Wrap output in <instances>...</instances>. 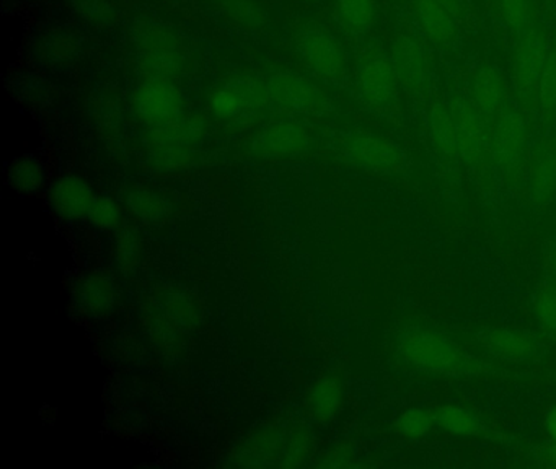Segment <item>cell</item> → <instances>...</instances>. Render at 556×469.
Instances as JSON below:
<instances>
[{"label": "cell", "mask_w": 556, "mask_h": 469, "mask_svg": "<svg viewBox=\"0 0 556 469\" xmlns=\"http://www.w3.org/2000/svg\"><path fill=\"white\" fill-rule=\"evenodd\" d=\"M413 12L422 35L435 48L447 49L457 42L460 22L439 0H413Z\"/></svg>", "instance_id": "7c38bea8"}, {"label": "cell", "mask_w": 556, "mask_h": 469, "mask_svg": "<svg viewBox=\"0 0 556 469\" xmlns=\"http://www.w3.org/2000/svg\"><path fill=\"white\" fill-rule=\"evenodd\" d=\"M470 90L471 101L484 116H496L506 104V84L493 65H481L475 71Z\"/></svg>", "instance_id": "9a60e30c"}, {"label": "cell", "mask_w": 556, "mask_h": 469, "mask_svg": "<svg viewBox=\"0 0 556 469\" xmlns=\"http://www.w3.org/2000/svg\"><path fill=\"white\" fill-rule=\"evenodd\" d=\"M307 147V130L301 124L288 121L271 124L256 139V149L269 159H292L304 153Z\"/></svg>", "instance_id": "5bb4252c"}, {"label": "cell", "mask_w": 556, "mask_h": 469, "mask_svg": "<svg viewBox=\"0 0 556 469\" xmlns=\"http://www.w3.org/2000/svg\"><path fill=\"white\" fill-rule=\"evenodd\" d=\"M142 67L151 77L168 78L181 67L177 39L165 29H152L141 39Z\"/></svg>", "instance_id": "4fadbf2b"}, {"label": "cell", "mask_w": 556, "mask_h": 469, "mask_svg": "<svg viewBox=\"0 0 556 469\" xmlns=\"http://www.w3.org/2000/svg\"><path fill=\"white\" fill-rule=\"evenodd\" d=\"M47 179L43 163L31 155L22 156L12 163L9 169V181L14 189L24 194L37 192Z\"/></svg>", "instance_id": "cb8c5ba5"}, {"label": "cell", "mask_w": 556, "mask_h": 469, "mask_svg": "<svg viewBox=\"0 0 556 469\" xmlns=\"http://www.w3.org/2000/svg\"><path fill=\"white\" fill-rule=\"evenodd\" d=\"M87 220L100 231L118 230L123 220L122 208L110 195H97Z\"/></svg>", "instance_id": "83f0119b"}, {"label": "cell", "mask_w": 556, "mask_h": 469, "mask_svg": "<svg viewBox=\"0 0 556 469\" xmlns=\"http://www.w3.org/2000/svg\"><path fill=\"white\" fill-rule=\"evenodd\" d=\"M266 97L278 104L294 111H317L325 104L320 88L298 74H279L271 78Z\"/></svg>", "instance_id": "30bf717a"}, {"label": "cell", "mask_w": 556, "mask_h": 469, "mask_svg": "<svg viewBox=\"0 0 556 469\" xmlns=\"http://www.w3.org/2000/svg\"><path fill=\"white\" fill-rule=\"evenodd\" d=\"M548 51V38L540 22L514 39V87H516L520 106L527 113L539 110L540 78H542Z\"/></svg>", "instance_id": "7a4b0ae2"}, {"label": "cell", "mask_w": 556, "mask_h": 469, "mask_svg": "<svg viewBox=\"0 0 556 469\" xmlns=\"http://www.w3.org/2000/svg\"><path fill=\"white\" fill-rule=\"evenodd\" d=\"M533 312L536 319L542 322L545 328L556 331V286L555 283H546L536 290L535 299H533Z\"/></svg>", "instance_id": "4dcf8cb0"}, {"label": "cell", "mask_w": 556, "mask_h": 469, "mask_svg": "<svg viewBox=\"0 0 556 469\" xmlns=\"http://www.w3.org/2000/svg\"><path fill=\"white\" fill-rule=\"evenodd\" d=\"M496 116L490 132L491 155L503 172H513L519 168L526 153V127L522 117L513 107H503Z\"/></svg>", "instance_id": "5b68a950"}, {"label": "cell", "mask_w": 556, "mask_h": 469, "mask_svg": "<svg viewBox=\"0 0 556 469\" xmlns=\"http://www.w3.org/2000/svg\"><path fill=\"white\" fill-rule=\"evenodd\" d=\"M141 241L132 228H123L116 237V263L125 270H131L139 263Z\"/></svg>", "instance_id": "f546056e"}, {"label": "cell", "mask_w": 556, "mask_h": 469, "mask_svg": "<svg viewBox=\"0 0 556 469\" xmlns=\"http://www.w3.org/2000/svg\"><path fill=\"white\" fill-rule=\"evenodd\" d=\"M496 7L514 39L540 22L536 18L535 0H496Z\"/></svg>", "instance_id": "603a6c76"}, {"label": "cell", "mask_w": 556, "mask_h": 469, "mask_svg": "<svg viewBox=\"0 0 556 469\" xmlns=\"http://www.w3.org/2000/svg\"><path fill=\"white\" fill-rule=\"evenodd\" d=\"M431 139L435 150L445 159H457L458 137L452 106L438 104L431 113Z\"/></svg>", "instance_id": "ac0fdd59"}, {"label": "cell", "mask_w": 556, "mask_h": 469, "mask_svg": "<svg viewBox=\"0 0 556 469\" xmlns=\"http://www.w3.org/2000/svg\"><path fill=\"white\" fill-rule=\"evenodd\" d=\"M50 199L53 211L63 220L80 221L89 218L97 194L86 179L76 175H66L54 182Z\"/></svg>", "instance_id": "8fae6325"}, {"label": "cell", "mask_w": 556, "mask_h": 469, "mask_svg": "<svg viewBox=\"0 0 556 469\" xmlns=\"http://www.w3.org/2000/svg\"><path fill=\"white\" fill-rule=\"evenodd\" d=\"M132 107L139 119L157 129L184 117V97L168 78L151 77L136 88Z\"/></svg>", "instance_id": "3957f363"}, {"label": "cell", "mask_w": 556, "mask_h": 469, "mask_svg": "<svg viewBox=\"0 0 556 469\" xmlns=\"http://www.w3.org/2000/svg\"><path fill=\"white\" fill-rule=\"evenodd\" d=\"M377 0H338V16L350 35L364 36L374 25Z\"/></svg>", "instance_id": "7402d4cb"}, {"label": "cell", "mask_w": 556, "mask_h": 469, "mask_svg": "<svg viewBox=\"0 0 556 469\" xmlns=\"http://www.w3.org/2000/svg\"><path fill=\"white\" fill-rule=\"evenodd\" d=\"M343 393L340 384L333 380H321L314 384L308 393V409L318 420H328L340 409Z\"/></svg>", "instance_id": "d4e9b609"}, {"label": "cell", "mask_w": 556, "mask_h": 469, "mask_svg": "<svg viewBox=\"0 0 556 469\" xmlns=\"http://www.w3.org/2000/svg\"><path fill=\"white\" fill-rule=\"evenodd\" d=\"M445 9L451 10L455 16H457L458 22H462V18L465 16V12H467V7H465V0H439Z\"/></svg>", "instance_id": "d6a6232c"}, {"label": "cell", "mask_w": 556, "mask_h": 469, "mask_svg": "<svg viewBox=\"0 0 556 469\" xmlns=\"http://www.w3.org/2000/svg\"><path fill=\"white\" fill-rule=\"evenodd\" d=\"M540 116L545 121L556 119V48L549 49L539 88Z\"/></svg>", "instance_id": "4316f807"}, {"label": "cell", "mask_w": 556, "mask_h": 469, "mask_svg": "<svg viewBox=\"0 0 556 469\" xmlns=\"http://www.w3.org/2000/svg\"><path fill=\"white\" fill-rule=\"evenodd\" d=\"M357 84L367 103L374 106L389 103L400 84L392 58L379 52L364 55L357 68Z\"/></svg>", "instance_id": "9c48e42d"}, {"label": "cell", "mask_w": 556, "mask_h": 469, "mask_svg": "<svg viewBox=\"0 0 556 469\" xmlns=\"http://www.w3.org/2000/svg\"><path fill=\"white\" fill-rule=\"evenodd\" d=\"M298 48L305 64L320 77L330 81H340L346 74V51L327 29H302L298 38Z\"/></svg>", "instance_id": "277c9868"}, {"label": "cell", "mask_w": 556, "mask_h": 469, "mask_svg": "<svg viewBox=\"0 0 556 469\" xmlns=\"http://www.w3.org/2000/svg\"><path fill=\"white\" fill-rule=\"evenodd\" d=\"M457 127L458 153L467 163L480 162L484 150H490V132L480 107L467 98H457L451 104Z\"/></svg>", "instance_id": "52a82bcc"}, {"label": "cell", "mask_w": 556, "mask_h": 469, "mask_svg": "<svg viewBox=\"0 0 556 469\" xmlns=\"http://www.w3.org/2000/svg\"><path fill=\"white\" fill-rule=\"evenodd\" d=\"M230 15L239 22L247 23V25H253L256 20H260V9L253 5L250 0H232L230 5L227 7Z\"/></svg>", "instance_id": "1f68e13d"}, {"label": "cell", "mask_w": 556, "mask_h": 469, "mask_svg": "<svg viewBox=\"0 0 556 469\" xmlns=\"http://www.w3.org/2000/svg\"><path fill=\"white\" fill-rule=\"evenodd\" d=\"M126 207L148 224H157L170 214V202L151 189H129L125 195Z\"/></svg>", "instance_id": "d6986e66"}, {"label": "cell", "mask_w": 556, "mask_h": 469, "mask_svg": "<svg viewBox=\"0 0 556 469\" xmlns=\"http://www.w3.org/2000/svg\"><path fill=\"white\" fill-rule=\"evenodd\" d=\"M432 414L435 426L452 435L481 436L486 433L484 423L473 413L462 407L442 406Z\"/></svg>", "instance_id": "44dd1931"}, {"label": "cell", "mask_w": 556, "mask_h": 469, "mask_svg": "<svg viewBox=\"0 0 556 469\" xmlns=\"http://www.w3.org/2000/svg\"><path fill=\"white\" fill-rule=\"evenodd\" d=\"M392 61L400 84L409 93H422L431 81L432 62L425 46L409 35H402L392 46Z\"/></svg>", "instance_id": "8992f818"}, {"label": "cell", "mask_w": 556, "mask_h": 469, "mask_svg": "<svg viewBox=\"0 0 556 469\" xmlns=\"http://www.w3.org/2000/svg\"><path fill=\"white\" fill-rule=\"evenodd\" d=\"M483 342L494 355L506 360H529L539 354L535 339L514 329H494L484 334Z\"/></svg>", "instance_id": "e0dca14e"}, {"label": "cell", "mask_w": 556, "mask_h": 469, "mask_svg": "<svg viewBox=\"0 0 556 469\" xmlns=\"http://www.w3.org/2000/svg\"><path fill=\"white\" fill-rule=\"evenodd\" d=\"M255 91L243 84H230L213 94V110L219 117H236L252 106Z\"/></svg>", "instance_id": "484cf974"}, {"label": "cell", "mask_w": 556, "mask_h": 469, "mask_svg": "<svg viewBox=\"0 0 556 469\" xmlns=\"http://www.w3.org/2000/svg\"><path fill=\"white\" fill-rule=\"evenodd\" d=\"M400 355L413 367L442 375H462L471 367L465 352L431 329H409L400 338Z\"/></svg>", "instance_id": "6da1fadb"}, {"label": "cell", "mask_w": 556, "mask_h": 469, "mask_svg": "<svg viewBox=\"0 0 556 469\" xmlns=\"http://www.w3.org/2000/svg\"><path fill=\"white\" fill-rule=\"evenodd\" d=\"M79 302L92 315H106L115 303V287L109 277L92 274L80 282Z\"/></svg>", "instance_id": "ffe728a7"}, {"label": "cell", "mask_w": 556, "mask_h": 469, "mask_svg": "<svg viewBox=\"0 0 556 469\" xmlns=\"http://www.w3.org/2000/svg\"><path fill=\"white\" fill-rule=\"evenodd\" d=\"M542 456L549 466H556V443L553 442L552 445L543 448Z\"/></svg>", "instance_id": "e575fe53"}, {"label": "cell", "mask_w": 556, "mask_h": 469, "mask_svg": "<svg viewBox=\"0 0 556 469\" xmlns=\"http://www.w3.org/2000/svg\"><path fill=\"white\" fill-rule=\"evenodd\" d=\"M434 426V414L419 409V407L405 410L396 419V429L408 439H421V436L428 435Z\"/></svg>", "instance_id": "f1b7e54d"}, {"label": "cell", "mask_w": 556, "mask_h": 469, "mask_svg": "<svg viewBox=\"0 0 556 469\" xmlns=\"http://www.w3.org/2000/svg\"><path fill=\"white\" fill-rule=\"evenodd\" d=\"M546 432H548L549 440L556 443V406L546 416Z\"/></svg>", "instance_id": "836d02e7"}, {"label": "cell", "mask_w": 556, "mask_h": 469, "mask_svg": "<svg viewBox=\"0 0 556 469\" xmlns=\"http://www.w3.org/2000/svg\"><path fill=\"white\" fill-rule=\"evenodd\" d=\"M343 152L351 162L372 172L392 173L402 168V150L382 137L354 134L343 142Z\"/></svg>", "instance_id": "ba28073f"}, {"label": "cell", "mask_w": 556, "mask_h": 469, "mask_svg": "<svg viewBox=\"0 0 556 469\" xmlns=\"http://www.w3.org/2000/svg\"><path fill=\"white\" fill-rule=\"evenodd\" d=\"M529 182L536 195L556 191L555 137H546L533 145L529 159Z\"/></svg>", "instance_id": "2e32d148"}]
</instances>
